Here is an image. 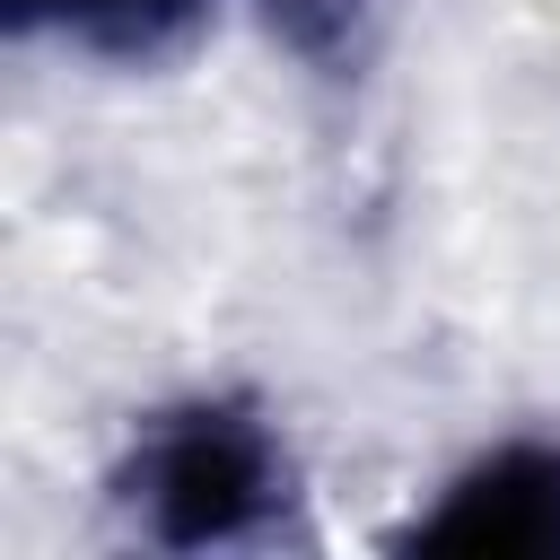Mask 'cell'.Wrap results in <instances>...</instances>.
<instances>
[{"label": "cell", "instance_id": "cell-2", "mask_svg": "<svg viewBox=\"0 0 560 560\" xmlns=\"http://www.w3.org/2000/svg\"><path fill=\"white\" fill-rule=\"evenodd\" d=\"M420 560H560V429H508L472 446L429 508L394 534Z\"/></svg>", "mask_w": 560, "mask_h": 560}, {"label": "cell", "instance_id": "cell-1", "mask_svg": "<svg viewBox=\"0 0 560 560\" xmlns=\"http://www.w3.org/2000/svg\"><path fill=\"white\" fill-rule=\"evenodd\" d=\"M114 508L158 551H245L289 525L298 455L254 394H175L131 420L114 455Z\"/></svg>", "mask_w": 560, "mask_h": 560}, {"label": "cell", "instance_id": "cell-3", "mask_svg": "<svg viewBox=\"0 0 560 560\" xmlns=\"http://www.w3.org/2000/svg\"><path fill=\"white\" fill-rule=\"evenodd\" d=\"M0 18L18 35H52L96 61H166L210 18V0H0Z\"/></svg>", "mask_w": 560, "mask_h": 560}, {"label": "cell", "instance_id": "cell-4", "mask_svg": "<svg viewBox=\"0 0 560 560\" xmlns=\"http://www.w3.org/2000/svg\"><path fill=\"white\" fill-rule=\"evenodd\" d=\"M262 18L306 70H359L385 26V0H262Z\"/></svg>", "mask_w": 560, "mask_h": 560}]
</instances>
